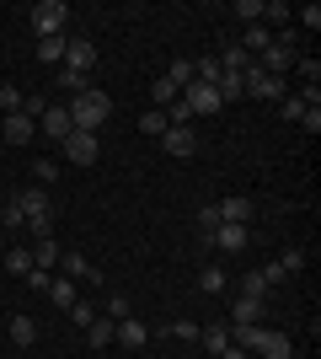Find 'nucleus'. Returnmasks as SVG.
I'll use <instances>...</instances> for the list:
<instances>
[{
	"label": "nucleus",
	"instance_id": "nucleus-1",
	"mask_svg": "<svg viewBox=\"0 0 321 359\" xmlns=\"http://www.w3.org/2000/svg\"><path fill=\"white\" fill-rule=\"evenodd\" d=\"M64 113H70V123H76L80 135H97V129L107 123V113H113V97H107L102 86H92V91H80V97L64 107Z\"/></svg>",
	"mask_w": 321,
	"mask_h": 359
},
{
	"label": "nucleus",
	"instance_id": "nucleus-2",
	"mask_svg": "<svg viewBox=\"0 0 321 359\" xmlns=\"http://www.w3.org/2000/svg\"><path fill=\"white\" fill-rule=\"evenodd\" d=\"M241 81H246V97H257V102H284V97H290L284 75H268V70H257V60H252V70H246Z\"/></svg>",
	"mask_w": 321,
	"mask_h": 359
},
{
	"label": "nucleus",
	"instance_id": "nucleus-3",
	"mask_svg": "<svg viewBox=\"0 0 321 359\" xmlns=\"http://www.w3.org/2000/svg\"><path fill=\"white\" fill-rule=\"evenodd\" d=\"M64 22H70V6H64V0H38V6H32V32H38V38H59Z\"/></svg>",
	"mask_w": 321,
	"mask_h": 359
},
{
	"label": "nucleus",
	"instance_id": "nucleus-4",
	"mask_svg": "<svg viewBox=\"0 0 321 359\" xmlns=\"http://www.w3.org/2000/svg\"><path fill=\"white\" fill-rule=\"evenodd\" d=\"M252 354H257V359H294V344L284 338V332H273V327H257Z\"/></svg>",
	"mask_w": 321,
	"mask_h": 359
},
{
	"label": "nucleus",
	"instance_id": "nucleus-5",
	"mask_svg": "<svg viewBox=\"0 0 321 359\" xmlns=\"http://www.w3.org/2000/svg\"><path fill=\"white\" fill-rule=\"evenodd\" d=\"M16 210H22V220H54V204H48V188H22V194H16Z\"/></svg>",
	"mask_w": 321,
	"mask_h": 359
},
{
	"label": "nucleus",
	"instance_id": "nucleus-6",
	"mask_svg": "<svg viewBox=\"0 0 321 359\" xmlns=\"http://www.w3.org/2000/svg\"><path fill=\"white\" fill-rule=\"evenodd\" d=\"M97 156H102V145H97V135H70L64 140V161H76V166H97Z\"/></svg>",
	"mask_w": 321,
	"mask_h": 359
},
{
	"label": "nucleus",
	"instance_id": "nucleus-7",
	"mask_svg": "<svg viewBox=\"0 0 321 359\" xmlns=\"http://www.w3.org/2000/svg\"><path fill=\"white\" fill-rule=\"evenodd\" d=\"M183 102L193 107V118H199V113H220V107H225V102H220V91H214V86H204V81L183 86Z\"/></svg>",
	"mask_w": 321,
	"mask_h": 359
},
{
	"label": "nucleus",
	"instance_id": "nucleus-8",
	"mask_svg": "<svg viewBox=\"0 0 321 359\" xmlns=\"http://www.w3.org/2000/svg\"><path fill=\"white\" fill-rule=\"evenodd\" d=\"M38 129H43V135L54 140V145H64V140L76 135V123H70V113H64L59 102H54V107H48V113H43V118H38Z\"/></svg>",
	"mask_w": 321,
	"mask_h": 359
},
{
	"label": "nucleus",
	"instance_id": "nucleus-9",
	"mask_svg": "<svg viewBox=\"0 0 321 359\" xmlns=\"http://www.w3.org/2000/svg\"><path fill=\"white\" fill-rule=\"evenodd\" d=\"M64 70L92 75V70H97V43H86V38H70V48H64Z\"/></svg>",
	"mask_w": 321,
	"mask_h": 359
},
{
	"label": "nucleus",
	"instance_id": "nucleus-10",
	"mask_svg": "<svg viewBox=\"0 0 321 359\" xmlns=\"http://www.w3.org/2000/svg\"><path fill=\"white\" fill-rule=\"evenodd\" d=\"M214 210H220V225H246L252 215H257V204H252L246 194H236V198H225V204H214Z\"/></svg>",
	"mask_w": 321,
	"mask_h": 359
},
{
	"label": "nucleus",
	"instance_id": "nucleus-11",
	"mask_svg": "<svg viewBox=\"0 0 321 359\" xmlns=\"http://www.w3.org/2000/svg\"><path fill=\"white\" fill-rule=\"evenodd\" d=\"M257 70H268V75H290V70H294V48H284V43L262 48V54H257Z\"/></svg>",
	"mask_w": 321,
	"mask_h": 359
},
{
	"label": "nucleus",
	"instance_id": "nucleus-12",
	"mask_svg": "<svg viewBox=\"0 0 321 359\" xmlns=\"http://www.w3.org/2000/svg\"><path fill=\"white\" fill-rule=\"evenodd\" d=\"M214 247H220V252H230V257H236V252H246V241H252V231H246V225H220V231H214Z\"/></svg>",
	"mask_w": 321,
	"mask_h": 359
},
{
	"label": "nucleus",
	"instance_id": "nucleus-13",
	"mask_svg": "<svg viewBox=\"0 0 321 359\" xmlns=\"http://www.w3.org/2000/svg\"><path fill=\"white\" fill-rule=\"evenodd\" d=\"M59 269L70 273L76 285H86V279H92V285H97V279H102V273L92 269V257H86V252H59Z\"/></svg>",
	"mask_w": 321,
	"mask_h": 359
},
{
	"label": "nucleus",
	"instance_id": "nucleus-14",
	"mask_svg": "<svg viewBox=\"0 0 321 359\" xmlns=\"http://www.w3.org/2000/svg\"><path fill=\"white\" fill-rule=\"evenodd\" d=\"M6 338H11L16 348H32V344H38V322H32V316H22V311H11V322H6Z\"/></svg>",
	"mask_w": 321,
	"mask_h": 359
},
{
	"label": "nucleus",
	"instance_id": "nucleus-15",
	"mask_svg": "<svg viewBox=\"0 0 321 359\" xmlns=\"http://www.w3.org/2000/svg\"><path fill=\"white\" fill-rule=\"evenodd\" d=\"M161 150H166V156H193V150H199V135H193V129H166V135H161Z\"/></svg>",
	"mask_w": 321,
	"mask_h": 359
},
{
	"label": "nucleus",
	"instance_id": "nucleus-16",
	"mask_svg": "<svg viewBox=\"0 0 321 359\" xmlns=\"http://www.w3.org/2000/svg\"><path fill=\"white\" fill-rule=\"evenodd\" d=\"M230 322H236V327H257V322H262V300L236 295V300H230Z\"/></svg>",
	"mask_w": 321,
	"mask_h": 359
},
{
	"label": "nucleus",
	"instance_id": "nucleus-17",
	"mask_svg": "<svg viewBox=\"0 0 321 359\" xmlns=\"http://www.w3.org/2000/svg\"><path fill=\"white\" fill-rule=\"evenodd\" d=\"M113 344H123V348H145V344H150V327H145L139 316H123V322H118V338H113Z\"/></svg>",
	"mask_w": 321,
	"mask_h": 359
},
{
	"label": "nucleus",
	"instance_id": "nucleus-18",
	"mask_svg": "<svg viewBox=\"0 0 321 359\" xmlns=\"http://www.w3.org/2000/svg\"><path fill=\"white\" fill-rule=\"evenodd\" d=\"M113 338H118V322H113V316H92L86 344H92V348H113Z\"/></svg>",
	"mask_w": 321,
	"mask_h": 359
},
{
	"label": "nucleus",
	"instance_id": "nucleus-19",
	"mask_svg": "<svg viewBox=\"0 0 321 359\" xmlns=\"http://www.w3.org/2000/svg\"><path fill=\"white\" fill-rule=\"evenodd\" d=\"M38 135V123L22 118V113H6V145H27V140Z\"/></svg>",
	"mask_w": 321,
	"mask_h": 359
},
{
	"label": "nucleus",
	"instance_id": "nucleus-20",
	"mask_svg": "<svg viewBox=\"0 0 321 359\" xmlns=\"http://www.w3.org/2000/svg\"><path fill=\"white\" fill-rule=\"evenodd\" d=\"M199 344L209 348V359H214L220 348H230V327L225 322H209V327H199Z\"/></svg>",
	"mask_w": 321,
	"mask_h": 359
},
{
	"label": "nucleus",
	"instance_id": "nucleus-21",
	"mask_svg": "<svg viewBox=\"0 0 321 359\" xmlns=\"http://www.w3.org/2000/svg\"><path fill=\"white\" fill-rule=\"evenodd\" d=\"M214 91H220V102H241V97H246V81H241V75H230V70H220Z\"/></svg>",
	"mask_w": 321,
	"mask_h": 359
},
{
	"label": "nucleus",
	"instance_id": "nucleus-22",
	"mask_svg": "<svg viewBox=\"0 0 321 359\" xmlns=\"http://www.w3.org/2000/svg\"><path fill=\"white\" fill-rule=\"evenodd\" d=\"M220 70H230V75H246V70H252V54H246L241 43H230L225 54H220Z\"/></svg>",
	"mask_w": 321,
	"mask_h": 359
},
{
	"label": "nucleus",
	"instance_id": "nucleus-23",
	"mask_svg": "<svg viewBox=\"0 0 321 359\" xmlns=\"http://www.w3.org/2000/svg\"><path fill=\"white\" fill-rule=\"evenodd\" d=\"M64 48H70L64 32H59V38H38V60H43V65H64Z\"/></svg>",
	"mask_w": 321,
	"mask_h": 359
},
{
	"label": "nucleus",
	"instance_id": "nucleus-24",
	"mask_svg": "<svg viewBox=\"0 0 321 359\" xmlns=\"http://www.w3.org/2000/svg\"><path fill=\"white\" fill-rule=\"evenodd\" d=\"M48 300H54V311H70V306H76V279H54V285H48Z\"/></svg>",
	"mask_w": 321,
	"mask_h": 359
},
{
	"label": "nucleus",
	"instance_id": "nucleus-25",
	"mask_svg": "<svg viewBox=\"0 0 321 359\" xmlns=\"http://www.w3.org/2000/svg\"><path fill=\"white\" fill-rule=\"evenodd\" d=\"M54 263H59V247H54V236H43V241H38V247H32V269H54Z\"/></svg>",
	"mask_w": 321,
	"mask_h": 359
},
{
	"label": "nucleus",
	"instance_id": "nucleus-26",
	"mask_svg": "<svg viewBox=\"0 0 321 359\" xmlns=\"http://www.w3.org/2000/svg\"><path fill=\"white\" fill-rule=\"evenodd\" d=\"M241 48H246V54H252V60H257L262 48H273V38H268V27H262V22H257V27H246V38H241Z\"/></svg>",
	"mask_w": 321,
	"mask_h": 359
},
{
	"label": "nucleus",
	"instance_id": "nucleus-27",
	"mask_svg": "<svg viewBox=\"0 0 321 359\" xmlns=\"http://www.w3.org/2000/svg\"><path fill=\"white\" fill-rule=\"evenodd\" d=\"M199 290H204V295H225V269H220V263H209V269L199 273Z\"/></svg>",
	"mask_w": 321,
	"mask_h": 359
},
{
	"label": "nucleus",
	"instance_id": "nucleus-28",
	"mask_svg": "<svg viewBox=\"0 0 321 359\" xmlns=\"http://www.w3.org/2000/svg\"><path fill=\"white\" fill-rule=\"evenodd\" d=\"M0 257H6V269H11V273H22V279L32 273V252H27V247H6Z\"/></svg>",
	"mask_w": 321,
	"mask_h": 359
},
{
	"label": "nucleus",
	"instance_id": "nucleus-29",
	"mask_svg": "<svg viewBox=\"0 0 321 359\" xmlns=\"http://www.w3.org/2000/svg\"><path fill=\"white\" fill-rule=\"evenodd\" d=\"M230 16H236V22H246V27H257V22H262V0H236V6H230Z\"/></svg>",
	"mask_w": 321,
	"mask_h": 359
},
{
	"label": "nucleus",
	"instance_id": "nucleus-30",
	"mask_svg": "<svg viewBox=\"0 0 321 359\" xmlns=\"http://www.w3.org/2000/svg\"><path fill=\"white\" fill-rule=\"evenodd\" d=\"M59 91L80 97V91H92V75H80V70H59Z\"/></svg>",
	"mask_w": 321,
	"mask_h": 359
},
{
	"label": "nucleus",
	"instance_id": "nucleus-31",
	"mask_svg": "<svg viewBox=\"0 0 321 359\" xmlns=\"http://www.w3.org/2000/svg\"><path fill=\"white\" fill-rule=\"evenodd\" d=\"M268 290H273V285L262 279V269H257V273H241V295H252V300H268Z\"/></svg>",
	"mask_w": 321,
	"mask_h": 359
},
{
	"label": "nucleus",
	"instance_id": "nucleus-32",
	"mask_svg": "<svg viewBox=\"0 0 321 359\" xmlns=\"http://www.w3.org/2000/svg\"><path fill=\"white\" fill-rule=\"evenodd\" d=\"M177 97H183V91L171 86L166 75H161V81H155V86H150V102H161V113H166V107H171V102H177Z\"/></svg>",
	"mask_w": 321,
	"mask_h": 359
},
{
	"label": "nucleus",
	"instance_id": "nucleus-33",
	"mask_svg": "<svg viewBox=\"0 0 321 359\" xmlns=\"http://www.w3.org/2000/svg\"><path fill=\"white\" fill-rule=\"evenodd\" d=\"M166 81H171V86H177V91H183V86H193V60H171Z\"/></svg>",
	"mask_w": 321,
	"mask_h": 359
},
{
	"label": "nucleus",
	"instance_id": "nucleus-34",
	"mask_svg": "<svg viewBox=\"0 0 321 359\" xmlns=\"http://www.w3.org/2000/svg\"><path fill=\"white\" fill-rule=\"evenodd\" d=\"M262 16H268V22H262V27H284V22H290V6H284V0H268V6H262Z\"/></svg>",
	"mask_w": 321,
	"mask_h": 359
},
{
	"label": "nucleus",
	"instance_id": "nucleus-35",
	"mask_svg": "<svg viewBox=\"0 0 321 359\" xmlns=\"http://www.w3.org/2000/svg\"><path fill=\"white\" fill-rule=\"evenodd\" d=\"M139 129H145V135H155V140H161V135H166V129H171V123H166V113H161V107H150V113L139 118Z\"/></svg>",
	"mask_w": 321,
	"mask_h": 359
},
{
	"label": "nucleus",
	"instance_id": "nucleus-36",
	"mask_svg": "<svg viewBox=\"0 0 321 359\" xmlns=\"http://www.w3.org/2000/svg\"><path fill=\"white\" fill-rule=\"evenodd\" d=\"M22 97H27V91L6 81V86H0V113H22Z\"/></svg>",
	"mask_w": 321,
	"mask_h": 359
},
{
	"label": "nucleus",
	"instance_id": "nucleus-37",
	"mask_svg": "<svg viewBox=\"0 0 321 359\" xmlns=\"http://www.w3.org/2000/svg\"><path fill=\"white\" fill-rule=\"evenodd\" d=\"M92 316H97L92 300H76V306H70V322H76V327H92Z\"/></svg>",
	"mask_w": 321,
	"mask_h": 359
},
{
	"label": "nucleus",
	"instance_id": "nucleus-38",
	"mask_svg": "<svg viewBox=\"0 0 321 359\" xmlns=\"http://www.w3.org/2000/svg\"><path fill=\"white\" fill-rule=\"evenodd\" d=\"M166 338H183V344H193V338H199V322H187V316H183V322H171V327H166Z\"/></svg>",
	"mask_w": 321,
	"mask_h": 359
},
{
	"label": "nucleus",
	"instance_id": "nucleus-39",
	"mask_svg": "<svg viewBox=\"0 0 321 359\" xmlns=\"http://www.w3.org/2000/svg\"><path fill=\"white\" fill-rule=\"evenodd\" d=\"M102 316H113V322H123V316H129V295H107Z\"/></svg>",
	"mask_w": 321,
	"mask_h": 359
},
{
	"label": "nucleus",
	"instance_id": "nucleus-40",
	"mask_svg": "<svg viewBox=\"0 0 321 359\" xmlns=\"http://www.w3.org/2000/svg\"><path fill=\"white\" fill-rule=\"evenodd\" d=\"M294 70L306 75V86H316V81H321V60H300V54H294Z\"/></svg>",
	"mask_w": 321,
	"mask_h": 359
},
{
	"label": "nucleus",
	"instance_id": "nucleus-41",
	"mask_svg": "<svg viewBox=\"0 0 321 359\" xmlns=\"http://www.w3.org/2000/svg\"><path fill=\"white\" fill-rule=\"evenodd\" d=\"M278 269H284V273H300V269H306V252H300V247H290V252L278 257Z\"/></svg>",
	"mask_w": 321,
	"mask_h": 359
},
{
	"label": "nucleus",
	"instance_id": "nucleus-42",
	"mask_svg": "<svg viewBox=\"0 0 321 359\" xmlns=\"http://www.w3.org/2000/svg\"><path fill=\"white\" fill-rule=\"evenodd\" d=\"M278 113H284V118H290V123H300V113H306V102H300V97H284V102H278Z\"/></svg>",
	"mask_w": 321,
	"mask_h": 359
},
{
	"label": "nucleus",
	"instance_id": "nucleus-43",
	"mask_svg": "<svg viewBox=\"0 0 321 359\" xmlns=\"http://www.w3.org/2000/svg\"><path fill=\"white\" fill-rule=\"evenodd\" d=\"M300 129H306V135H321V107H306V113H300Z\"/></svg>",
	"mask_w": 321,
	"mask_h": 359
},
{
	"label": "nucleus",
	"instance_id": "nucleus-44",
	"mask_svg": "<svg viewBox=\"0 0 321 359\" xmlns=\"http://www.w3.org/2000/svg\"><path fill=\"white\" fill-rule=\"evenodd\" d=\"M199 225L214 236V231H220V210H214V204H204V210H199Z\"/></svg>",
	"mask_w": 321,
	"mask_h": 359
},
{
	"label": "nucleus",
	"instance_id": "nucleus-45",
	"mask_svg": "<svg viewBox=\"0 0 321 359\" xmlns=\"http://www.w3.org/2000/svg\"><path fill=\"white\" fill-rule=\"evenodd\" d=\"M32 177H38V182H54V161H32Z\"/></svg>",
	"mask_w": 321,
	"mask_h": 359
},
{
	"label": "nucleus",
	"instance_id": "nucleus-46",
	"mask_svg": "<svg viewBox=\"0 0 321 359\" xmlns=\"http://www.w3.org/2000/svg\"><path fill=\"white\" fill-rule=\"evenodd\" d=\"M27 285H32V290H43V295H48V285H54V279H48L43 269H32V273H27Z\"/></svg>",
	"mask_w": 321,
	"mask_h": 359
},
{
	"label": "nucleus",
	"instance_id": "nucleus-47",
	"mask_svg": "<svg viewBox=\"0 0 321 359\" xmlns=\"http://www.w3.org/2000/svg\"><path fill=\"white\" fill-rule=\"evenodd\" d=\"M300 22H306V27L316 32V27H321V6H306V11H300Z\"/></svg>",
	"mask_w": 321,
	"mask_h": 359
},
{
	"label": "nucleus",
	"instance_id": "nucleus-48",
	"mask_svg": "<svg viewBox=\"0 0 321 359\" xmlns=\"http://www.w3.org/2000/svg\"><path fill=\"white\" fill-rule=\"evenodd\" d=\"M214 359H252V354H246V348H236V344H230V348H220V354H214Z\"/></svg>",
	"mask_w": 321,
	"mask_h": 359
},
{
	"label": "nucleus",
	"instance_id": "nucleus-49",
	"mask_svg": "<svg viewBox=\"0 0 321 359\" xmlns=\"http://www.w3.org/2000/svg\"><path fill=\"white\" fill-rule=\"evenodd\" d=\"M0 252H6V231H0Z\"/></svg>",
	"mask_w": 321,
	"mask_h": 359
},
{
	"label": "nucleus",
	"instance_id": "nucleus-50",
	"mask_svg": "<svg viewBox=\"0 0 321 359\" xmlns=\"http://www.w3.org/2000/svg\"><path fill=\"white\" fill-rule=\"evenodd\" d=\"M0 338H6V322H0Z\"/></svg>",
	"mask_w": 321,
	"mask_h": 359
}]
</instances>
